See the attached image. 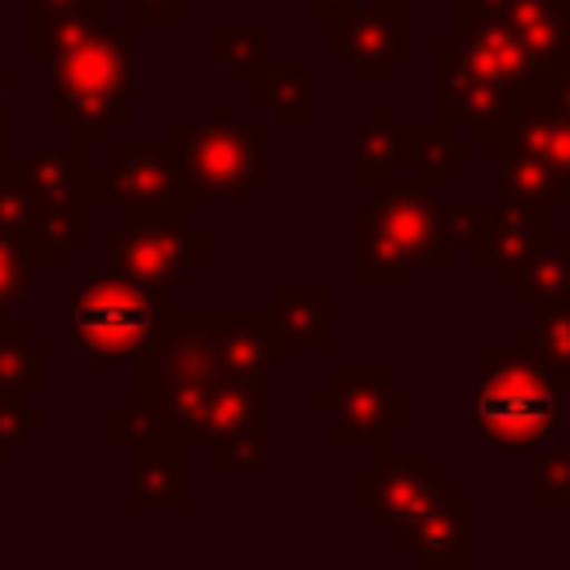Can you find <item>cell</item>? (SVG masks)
<instances>
[{"mask_svg":"<svg viewBox=\"0 0 570 570\" xmlns=\"http://www.w3.org/2000/svg\"><path fill=\"white\" fill-rule=\"evenodd\" d=\"M530 499L534 508H557V512H570V445H552V441H539V454H534V472H530Z\"/></svg>","mask_w":570,"mask_h":570,"instance_id":"cell-29","label":"cell"},{"mask_svg":"<svg viewBox=\"0 0 570 570\" xmlns=\"http://www.w3.org/2000/svg\"><path fill=\"white\" fill-rule=\"evenodd\" d=\"M276 4H294V0H276Z\"/></svg>","mask_w":570,"mask_h":570,"instance_id":"cell-39","label":"cell"},{"mask_svg":"<svg viewBox=\"0 0 570 570\" xmlns=\"http://www.w3.org/2000/svg\"><path fill=\"white\" fill-rule=\"evenodd\" d=\"M352 0H307V18L312 22H330L334 13H343Z\"/></svg>","mask_w":570,"mask_h":570,"instance_id":"cell-36","label":"cell"},{"mask_svg":"<svg viewBox=\"0 0 570 570\" xmlns=\"http://www.w3.org/2000/svg\"><path fill=\"white\" fill-rule=\"evenodd\" d=\"M512 347L534 361L557 387H570V298L534 307V321L512 334Z\"/></svg>","mask_w":570,"mask_h":570,"instance_id":"cell-22","label":"cell"},{"mask_svg":"<svg viewBox=\"0 0 570 570\" xmlns=\"http://www.w3.org/2000/svg\"><path fill=\"white\" fill-rule=\"evenodd\" d=\"M187 223H191L187 205L125 209V218L107 227V267L125 272L160 294L178 289V281L187 272V249H183Z\"/></svg>","mask_w":570,"mask_h":570,"instance_id":"cell-10","label":"cell"},{"mask_svg":"<svg viewBox=\"0 0 570 570\" xmlns=\"http://www.w3.org/2000/svg\"><path fill=\"white\" fill-rule=\"evenodd\" d=\"M454 245H463V205L445 209L414 178L374 183L352 209V285L410 289L419 267H450Z\"/></svg>","mask_w":570,"mask_h":570,"instance_id":"cell-1","label":"cell"},{"mask_svg":"<svg viewBox=\"0 0 570 570\" xmlns=\"http://www.w3.org/2000/svg\"><path fill=\"white\" fill-rule=\"evenodd\" d=\"M267 142H272L267 120L232 125L223 102L209 107L205 125L178 120L169 129V151H174V165H178V178H183V200L191 209H200V205L245 209L254 200V191L272 183Z\"/></svg>","mask_w":570,"mask_h":570,"instance_id":"cell-3","label":"cell"},{"mask_svg":"<svg viewBox=\"0 0 570 570\" xmlns=\"http://www.w3.org/2000/svg\"><path fill=\"white\" fill-rule=\"evenodd\" d=\"M401 174V156H396V111L392 102H379L374 116L352 134V183L356 187H374Z\"/></svg>","mask_w":570,"mask_h":570,"instance_id":"cell-26","label":"cell"},{"mask_svg":"<svg viewBox=\"0 0 570 570\" xmlns=\"http://www.w3.org/2000/svg\"><path fill=\"white\" fill-rule=\"evenodd\" d=\"M125 22H165V27H178L187 22L191 13V0H111Z\"/></svg>","mask_w":570,"mask_h":570,"instance_id":"cell-33","label":"cell"},{"mask_svg":"<svg viewBox=\"0 0 570 570\" xmlns=\"http://www.w3.org/2000/svg\"><path fill=\"white\" fill-rule=\"evenodd\" d=\"M312 410L330 414L338 450H387L414 419V392L396 383L392 365H334L325 387H312Z\"/></svg>","mask_w":570,"mask_h":570,"instance_id":"cell-6","label":"cell"},{"mask_svg":"<svg viewBox=\"0 0 570 570\" xmlns=\"http://www.w3.org/2000/svg\"><path fill=\"white\" fill-rule=\"evenodd\" d=\"M254 107L267 111V125H307L312 120V67L307 62H267L249 80Z\"/></svg>","mask_w":570,"mask_h":570,"instance_id":"cell-24","label":"cell"},{"mask_svg":"<svg viewBox=\"0 0 570 570\" xmlns=\"http://www.w3.org/2000/svg\"><path fill=\"white\" fill-rule=\"evenodd\" d=\"M494 200L525 205V209H566L570 183H561L539 156L517 147L512 138H494Z\"/></svg>","mask_w":570,"mask_h":570,"instance_id":"cell-20","label":"cell"},{"mask_svg":"<svg viewBox=\"0 0 570 570\" xmlns=\"http://www.w3.org/2000/svg\"><path fill=\"white\" fill-rule=\"evenodd\" d=\"M0 4H4V0H0Z\"/></svg>","mask_w":570,"mask_h":570,"instance_id":"cell-40","label":"cell"},{"mask_svg":"<svg viewBox=\"0 0 570 570\" xmlns=\"http://www.w3.org/2000/svg\"><path fill=\"white\" fill-rule=\"evenodd\" d=\"M111 0H27V22H107Z\"/></svg>","mask_w":570,"mask_h":570,"instance_id":"cell-32","label":"cell"},{"mask_svg":"<svg viewBox=\"0 0 570 570\" xmlns=\"http://www.w3.org/2000/svg\"><path fill=\"white\" fill-rule=\"evenodd\" d=\"M503 138H512L517 147H525L530 156H539L561 183H570V120L557 116L548 102L525 98L517 107V116L499 129Z\"/></svg>","mask_w":570,"mask_h":570,"instance_id":"cell-21","label":"cell"},{"mask_svg":"<svg viewBox=\"0 0 570 570\" xmlns=\"http://www.w3.org/2000/svg\"><path fill=\"white\" fill-rule=\"evenodd\" d=\"M209 62L223 67L232 85H249L272 62V22H249V27L209 22Z\"/></svg>","mask_w":570,"mask_h":570,"instance_id":"cell-25","label":"cell"},{"mask_svg":"<svg viewBox=\"0 0 570 570\" xmlns=\"http://www.w3.org/2000/svg\"><path fill=\"white\" fill-rule=\"evenodd\" d=\"M330 303H334V289H325V285H316V289L276 285L267 294V316L285 334L289 347H325L330 343Z\"/></svg>","mask_w":570,"mask_h":570,"instance_id":"cell-23","label":"cell"},{"mask_svg":"<svg viewBox=\"0 0 570 570\" xmlns=\"http://www.w3.org/2000/svg\"><path fill=\"white\" fill-rule=\"evenodd\" d=\"M330 58L352 76V85H387L414 58V4H347L330 22Z\"/></svg>","mask_w":570,"mask_h":570,"instance_id":"cell-9","label":"cell"},{"mask_svg":"<svg viewBox=\"0 0 570 570\" xmlns=\"http://www.w3.org/2000/svg\"><path fill=\"white\" fill-rule=\"evenodd\" d=\"M521 102H525L521 94H512L499 80L472 71L459 58V49L450 45V36L432 45V107H436V120H450V125L472 129L476 142L481 138L494 142L499 129L517 116Z\"/></svg>","mask_w":570,"mask_h":570,"instance_id":"cell-11","label":"cell"},{"mask_svg":"<svg viewBox=\"0 0 570 570\" xmlns=\"http://www.w3.org/2000/svg\"><path fill=\"white\" fill-rule=\"evenodd\" d=\"M476 9L508 22V31L525 45V53L557 71L570 62V0H472Z\"/></svg>","mask_w":570,"mask_h":570,"instance_id":"cell-18","label":"cell"},{"mask_svg":"<svg viewBox=\"0 0 570 570\" xmlns=\"http://www.w3.org/2000/svg\"><path fill=\"white\" fill-rule=\"evenodd\" d=\"M49 98L45 116L71 134V142H107L116 125L129 120V27L98 22L76 36L62 53L45 62Z\"/></svg>","mask_w":570,"mask_h":570,"instance_id":"cell-2","label":"cell"},{"mask_svg":"<svg viewBox=\"0 0 570 570\" xmlns=\"http://www.w3.org/2000/svg\"><path fill=\"white\" fill-rule=\"evenodd\" d=\"M450 45L459 49V58H463L472 71L499 80L503 89H512V94H521V98H539V94H543L548 71L525 53V45L508 31L503 18L476 9L472 0H454Z\"/></svg>","mask_w":570,"mask_h":570,"instance_id":"cell-13","label":"cell"},{"mask_svg":"<svg viewBox=\"0 0 570 570\" xmlns=\"http://www.w3.org/2000/svg\"><path fill=\"white\" fill-rule=\"evenodd\" d=\"M209 240H214V232L205 227V223H187V232H183V249H187V267L196 263V267H209Z\"/></svg>","mask_w":570,"mask_h":570,"instance_id":"cell-35","label":"cell"},{"mask_svg":"<svg viewBox=\"0 0 570 570\" xmlns=\"http://www.w3.org/2000/svg\"><path fill=\"white\" fill-rule=\"evenodd\" d=\"M165 205H187L169 142H111L102 160V209H165Z\"/></svg>","mask_w":570,"mask_h":570,"instance_id":"cell-14","label":"cell"},{"mask_svg":"<svg viewBox=\"0 0 570 570\" xmlns=\"http://www.w3.org/2000/svg\"><path fill=\"white\" fill-rule=\"evenodd\" d=\"M392 543L428 570H441V566L445 570H468L472 557H476V548H472V490L454 485L423 521L392 534Z\"/></svg>","mask_w":570,"mask_h":570,"instance_id":"cell-16","label":"cell"},{"mask_svg":"<svg viewBox=\"0 0 570 570\" xmlns=\"http://www.w3.org/2000/svg\"><path fill=\"white\" fill-rule=\"evenodd\" d=\"M4 85H9V67L0 62V138H4Z\"/></svg>","mask_w":570,"mask_h":570,"instance_id":"cell-37","label":"cell"},{"mask_svg":"<svg viewBox=\"0 0 570 570\" xmlns=\"http://www.w3.org/2000/svg\"><path fill=\"white\" fill-rule=\"evenodd\" d=\"M512 298L521 307H543V303H566L570 298V249H557V245H543L534 249L517 276H512Z\"/></svg>","mask_w":570,"mask_h":570,"instance_id":"cell-27","label":"cell"},{"mask_svg":"<svg viewBox=\"0 0 570 570\" xmlns=\"http://www.w3.org/2000/svg\"><path fill=\"white\" fill-rule=\"evenodd\" d=\"M454 490V472L436 463L428 445L419 450H374V463L352 472V508L370 517L383 534H401L423 521Z\"/></svg>","mask_w":570,"mask_h":570,"instance_id":"cell-7","label":"cell"},{"mask_svg":"<svg viewBox=\"0 0 570 570\" xmlns=\"http://www.w3.org/2000/svg\"><path fill=\"white\" fill-rule=\"evenodd\" d=\"M45 410L22 392V387H0V468L9 463V454L31 436V432H40L45 428Z\"/></svg>","mask_w":570,"mask_h":570,"instance_id":"cell-30","label":"cell"},{"mask_svg":"<svg viewBox=\"0 0 570 570\" xmlns=\"http://www.w3.org/2000/svg\"><path fill=\"white\" fill-rule=\"evenodd\" d=\"M13 174H18V183H22L31 196L102 209V165L89 160V147H85V142L31 151L22 165H13Z\"/></svg>","mask_w":570,"mask_h":570,"instance_id":"cell-17","label":"cell"},{"mask_svg":"<svg viewBox=\"0 0 570 570\" xmlns=\"http://www.w3.org/2000/svg\"><path fill=\"white\" fill-rule=\"evenodd\" d=\"M557 236V209H525V205H499L490 200L485 209L463 205V245H472L476 267L490 272L494 285H512L517 267L552 245Z\"/></svg>","mask_w":570,"mask_h":570,"instance_id":"cell-12","label":"cell"},{"mask_svg":"<svg viewBox=\"0 0 570 570\" xmlns=\"http://www.w3.org/2000/svg\"><path fill=\"white\" fill-rule=\"evenodd\" d=\"M539 102H548L557 116H566V120H570V62H566V67H557V71H548Z\"/></svg>","mask_w":570,"mask_h":570,"instance_id":"cell-34","label":"cell"},{"mask_svg":"<svg viewBox=\"0 0 570 570\" xmlns=\"http://www.w3.org/2000/svg\"><path fill=\"white\" fill-rule=\"evenodd\" d=\"M9 174V156H4V138H0V178Z\"/></svg>","mask_w":570,"mask_h":570,"instance_id":"cell-38","label":"cell"},{"mask_svg":"<svg viewBox=\"0 0 570 570\" xmlns=\"http://www.w3.org/2000/svg\"><path fill=\"white\" fill-rule=\"evenodd\" d=\"M396 156L401 169H410L414 183L423 187H450L459 178V169L472 165V147L454 138L450 120H423V125H401L396 120Z\"/></svg>","mask_w":570,"mask_h":570,"instance_id":"cell-19","label":"cell"},{"mask_svg":"<svg viewBox=\"0 0 570 570\" xmlns=\"http://www.w3.org/2000/svg\"><path fill=\"white\" fill-rule=\"evenodd\" d=\"M49 383V352L22 330L0 321V387L40 392Z\"/></svg>","mask_w":570,"mask_h":570,"instance_id":"cell-28","label":"cell"},{"mask_svg":"<svg viewBox=\"0 0 570 570\" xmlns=\"http://www.w3.org/2000/svg\"><path fill=\"white\" fill-rule=\"evenodd\" d=\"M129 459V508H174L183 512L191 499V441L178 432H147L125 445Z\"/></svg>","mask_w":570,"mask_h":570,"instance_id":"cell-15","label":"cell"},{"mask_svg":"<svg viewBox=\"0 0 570 570\" xmlns=\"http://www.w3.org/2000/svg\"><path fill=\"white\" fill-rule=\"evenodd\" d=\"M27 281H31V258H27L22 245L0 227V321L27 298Z\"/></svg>","mask_w":570,"mask_h":570,"instance_id":"cell-31","label":"cell"},{"mask_svg":"<svg viewBox=\"0 0 570 570\" xmlns=\"http://www.w3.org/2000/svg\"><path fill=\"white\" fill-rule=\"evenodd\" d=\"M472 441L490 450H525L557 432V383L517 347H476Z\"/></svg>","mask_w":570,"mask_h":570,"instance_id":"cell-4","label":"cell"},{"mask_svg":"<svg viewBox=\"0 0 570 570\" xmlns=\"http://www.w3.org/2000/svg\"><path fill=\"white\" fill-rule=\"evenodd\" d=\"M165 303H169V294H160L125 272H111V267L89 272L71 294L67 343L98 370L129 365L142 352V343L151 338Z\"/></svg>","mask_w":570,"mask_h":570,"instance_id":"cell-5","label":"cell"},{"mask_svg":"<svg viewBox=\"0 0 570 570\" xmlns=\"http://www.w3.org/2000/svg\"><path fill=\"white\" fill-rule=\"evenodd\" d=\"M191 450L218 472L263 468L272 450V374H227L191 428Z\"/></svg>","mask_w":570,"mask_h":570,"instance_id":"cell-8","label":"cell"}]
</instances>
